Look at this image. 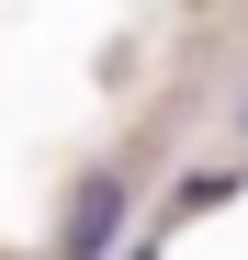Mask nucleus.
<instances>
[{"label":"nucleus","instance_id":"obj_1","mask_svg":"<svg viewBox=\"0 0 248 260\" xmlns=\"http://www.w3.org/2000/svg\"><path fill=\"white\" fill-rule=\"evenodd\" d=\"M124 215H136L124 170H79V181H68V215H57V260H113Z\"/></svg>","mask_w":248,"mask_h":260},{"label":"nucleus","instance_id":"obj_2","mask_svg":"<svg viewBox=\"0 0 248 260\" xmlns=\"http://www.w3.org/2000/svg\"><path fill=\"white\" fill-rule=\"evenodd\" d=\"M237 136H248V91H237Z\"/></svg>","mask_w":248,"mask_h":260},{"label":"nucleus","instance_id":"obj_3","mask_svg":"<svg viewBox=\"0 0 248 260\" xmlns=\"http://www.w3.org/2000/svg\"><path fill=\"white\" fill-rule=\"evenodd\" d=\"M136 260H158V249H136Z\"/></svg>","mask_w":248,"mask_h":260}]
</instances>
